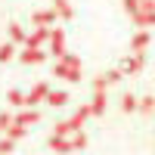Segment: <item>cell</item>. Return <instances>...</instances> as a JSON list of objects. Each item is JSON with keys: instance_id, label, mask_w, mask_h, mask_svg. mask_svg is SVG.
Instances as JSON below:
<instances>
[{"instance_id": "5bb4252c", "label": "cell", "mask_w": 155, "mask_h": 155, "mask_svg": "<svg viewBox=\"0 0 155 155\" xmlns=\"http://www.w3.org/2000/svg\"><path fill=\"white\" fill-rule=\"evenodd\" d=\"M90 115H93V112H90V106H81V109H78V112L71 115V124H74V130H81V124L90 118Z\"/></svg>"}, {"instance_id": "6da1fadb", "label": "cell", "mask_w": 155, "mask_h": 155, "mask_svg": "<svg viewBox=\"0 0 155 155\" xmlns=\"http://www.w3.org/2000/svg\"><path fill=\"white\" fill-rule=\"evenodd\" d=\"M53 74H56V78H62V81H68V84L81 81V59H78V56H71V53H65L62 59H56Z\"/></svg>"}, {"instance_id": "8fae6325", "label": "cell", "mask_w": 155, "mask_h": 155, "mask_svg": "<svg viewBox=\"0 0 155 155\" xmlns=\"http://www.w3.org/2000/svg\"><path fill=\"white\" fill-rule=\"evenodd\" d=\"M47 102H50L53 109H62V106L68 102V93H65V90H50V93H47Z\"/></svg>"}, {"instance_id": "9c48e42d", "label": "cell", "mask_w": 155, "mask_h": 155, "mask_svg": "<svg viewBox=\"0 0 155 155\" xmlns=\"http://www.w3.org/2000/svg\"><path fill=\"white\" fill-rule=\"evenodd\" d=\"M6 31H9V41H12V44H25V41H28V34H25V28H22L19 22H9Z\"/></svg>"}, {"instance_id": "44dd1931", "label": "cell", "mask_w": 155, "mask_h": 155, "mask_svg": "<svg viewBox=\"0 0 155 155\" xmlns=\"http://www.w3.org/2000/svg\"><path fill=\"white\" fill-rule=\"evenodd\" d=\"M6 102H9V106H25V93H22V90H9V93H6Z\"/></svg>"}, {"instance_id": "cb8c5ba5", "label": "cell", "mask_w": 155, "mask_h": 155, "mask_svg": "<svg viewBox=\"0 0 155 155\" xmlns=\"http://www.w3.org/2000/svg\"><path fill=\"white\" fill-rule=\"evenodd\" d=\"M12 146H16V143H12L9 137H3V140H0V155H9V152H12Z\"/></svg>"}, {"instance_id": "7a4b0ae2", "label": "cell", "mask_w": 155, "mask_h": 155, "mask_svg": "<svg viewBox=\"0 0 155 155\" xmlns=\"http://www.w3.org/2000/svg\"><path fill=\"white\" fill-rule=\"evenodd\" d=\"M47 93H50V84H44V81H41V84H34L28 93H25V106H28V109H34L41 99H47Z\"/></svg>"}, {"instance_id": "7402d4cb", "label": "cell", "mask_w": 155, "mask_h": 155, "mask_svg": "<svg viewBox=\"0 0 155 155\" xmlns=\"http://www.w3.org/2000/svg\"><path fill=\"white\" fill-rule=\"evenodd\" d=\"M87 146V137H84V130H78V134H71V149L74 152H81Z\"/></svg>"}, {"instance_id": "ba28073f", "label": "cell", "mask_w": 155, "mask_h": 155, "mask_svg": "<svg viewBox=\"0 0 155 155\" xmlns=\"http://www.w3.org/2000/svg\"><path fill=\"white\" fill-rule=\"evenodd\" d=\"M31 22L34 25H47V28H50V25L56 22V12L53 9H37V12H31Z\"/></svg>"}, {"instance_id": "e0dca14e", "label": "cell", "mask_w": 155, "mask_h": 155, "mask_svg": "<svg viewBox=\"0 0 155 155\" xmlns=\"http://www.w3.org/2000/svg\"><path fill=\"white\" fill-rule=\"evenodd\" d=\"M12 124H16V115H12L9 109H6V112H0V134H6Z\"/></svg>"}, {"instance_id": "30bf717a", "label": "cell", "mask_w": 155, "mask_h": 155, "mask_svg": "<svg viewBox=\"0 0 155 155\" xmlns=\"http://www.w3.org/2000/svg\"><path fill=\"white\" fill-rule=\"evenodd\" d=\"M53 12H56L59 19H65V22L74 16V9H71V3H68V0H53Z\"/></svg>"}, {"instance_id": "3957f363", "label": "cell", "mask_w": 155, "mask_h": 155, "mask_svg": "<svg viewBox=\"0 0 155 155\" xmlns=\"http://www.w3.org/2000/svg\"><path fill=\"white\" fill-rule=\"evenodd\" d=\"M50 53H53L56 59L65 56V31L56 28V31H50Z\"/></svg>"}, {"instance_id": "484cf974", "label": "cell", "mask_w": 155, "mask_h": 155, "mask_svg": "<svg viewBox=\"0 0 155 155\" xmlns=\"http://www.w3.org/2000/svg\"><path fill=\"white\" fill-rule=\"evenodd\" d=\"M106 87H109V81H106V74H102V78L93 81V93H99V90H106Z\"/></svg>"}, {"instance_id": "7c38bea8", "label": "cell", "mask_w": 155, "mask_h": 155, "mask_svg": "<svg viewBox=\"0 0 155 155\" xmlns=\"http://www.w3.org/2000/svg\"><path fill=\"white\" fill-rule=\"evenodd\" d=\"M140 68H143V53H137V56H130V59L124 62V68H121V71H124V74H137Z\"/></svg>"}, {"instance_id": "52a82bcc", "label": "cell", "mask_w": 155, "mask_h": 155, "mask_svg": "<svg viewBox=\"0 0 155 155\" xmlns=\"http://www.w3.org/2000/svg\"><path fill=\"white\" fill-rule=\"evenodd\" d=\"M50 149H53L56 155H65V152H74V149H71V140H68V137H56V134L50 137Z\"/></svg>"}, {"instance_id": "8992f818", "label": "cell", "mask_w": 155, "mask_h": 155, "mask_svg": "<svg viewBox=\"0 0 155 155\" xmlns=\"http://www.w3.org/2000/svg\"><path fill=\"white\" fill-rule=\"evenodd\" d=\"M37 121H41V112L37 109H25V112L16 115V124H22V127H34Z\"/></svg>"}, {"instance_id": "5b68a950", "label": "cell", "mask_w": 155, "mask_h": 155, "mask_svg": "<svg viewBox=\"0 0 155 155\" xmlns=\"http://www.w3.org/2000/svg\"><path fill=\"white\" fill-rule=\"evenodd\" d=\"M19 59L25 62V65H41V62L47 59V53H44V50H37V47H25L22 53H19Z\"/></svg>"}, {"instance_id": "603a6c76", "label": "cell", "mask_w": 155, "mask_h": 155, "mask_svg": "<svg viewBox=\"0 0 155 155\" xmlns=\"http://www.w3.org/2000/svg\"><path fill=\"white\" fill-rule=\"evenodd\" d=\"M140 112H143V115H152L155 112V99L152 96H143V99H140V106H137Z\"/></svg>"}, {"instance_id": "9a60e30c", "label": "cell", "mask_w": 155, "mask_h": 155, "mask_svg": "<svg viewBox=\"0 0 155 155\" xmlns=\"http://www.w3.org/2000/svg\"><path fill=\"white\" fill-rule=\"evenodd\" d=\"M146 47H149V34H146V31H140L134 41H130V50H134V53H143Z\"/></svg>"}, {"instance_id": "ac0fdd59", "label": "cell", "mask_w": 155, "mask_h": 155, "mask_svg": "<svg viewBox=\"0 0 155 155\" xmlns=\"http://www.w3.org/2000/svg\"><path fill=\"white\" fill-rule=\"evenodd\" d=\"M12 56H16V44H12V41L0 44V62H9Z\"/></svg>"}, {"instance_id": "277c9868", "label": "cell", "mask_w": 155, "mask_h": 155, "mask_svg": "<svg viewBox=\"0 0 155 155\" xmlns=\"http://www.w3.org/2000/svg\"><path fill=\"white\" fill-rule=\"evenodd\" d=\"M50 41V28H47V25H37V28L28 34V41H25V47H37V50H41L44 44Z\"/></svg>"}, {"instance_id": "4fadbf2b", "label": "cell", "mask_w": 155, "mask_h": 155, "mask_svg": "<svg viewBox=\"0 0 155 155\" xmlns=\"http://www.w3.org/2000/svg\"><path fill=\"white\" fill-rule=\"evenodd\" d=\"M90 112H93V115H102V112H106V90L93 93V102H90Z\"/></svg>"}, {"instance_id": "2e32d148", "label": "cell", "mask_w": 155, "mask_h": 155, "mask_svg": "<svg viewBox=\"0 0 155 155\" xmlns=\"http://www.w3.org/2000/svg\"><path fill=\"white\" fill-rule=\"evenodd\" d=\"M53 134H56V137H71V134H78V130H74V124H71V118H68V121H59Z\"/></svg>"}, {"instance_id": "ffe728a7", "label": "cell", "mask_w": 155, "mask_h": 155, "mask_svg": "<svg viewBox=\"0 0 155 155\" xmlns=\"http://www.w3.org/2000/svg\"><path fill=\"white\" fill-rule=\"evenodd\" d=\"M25 134H28V127H22V124H12V127H9V130L3 134V137H9V140H12V143H16V140H22Z\"/></svg>"}, {"instance_id": "d6986e66", "label": "cell", "mask_w": 155, "mask_h": 155, "mask_svg": "<svg viewBox=\"0 0 155 155\" xmlns=\"http://www.w3.org/2000/svg\"><path fill=\"white\" fill-rule=\"evenodd\" d=\"M137 106H140V99H137L134 93H124V96H121V109H124V112H137Z\"/></svg>"}, {"instance_id": "d4e9b609", "label": "cell", "mask_w": 155, "mask_h": 155, "mask_svg": "<svg viewBox=\"0 0 155 155\" xmlns=\"http://www.w3.org/2000/svg\"><path fill=\"white\" fill-rule=\"evenodd\" d=\"M121 78H124V71H118V68H115V71H109V74H106V81H109V84H118Z\"/></svg>"}]
</instances>
